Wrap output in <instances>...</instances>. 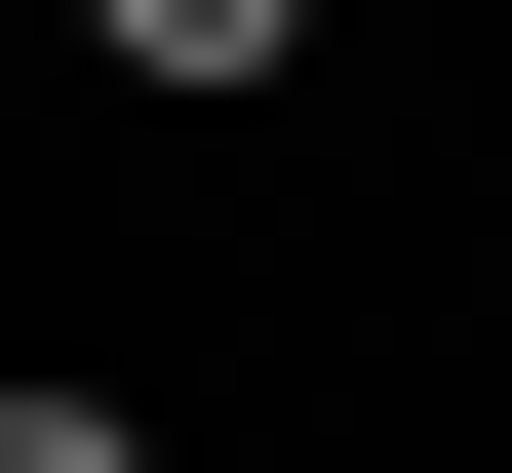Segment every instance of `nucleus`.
Here are the masks:
<instances>
[{
    "label": "nucleus",
    "mask_w": 512,
    "mask_h": 473,
    "mask_svg": "<svg viewBox=\"0 0 512 473\" xmlns=\"http://www.w3.org/2000/svg\"><path fill=\"white\" fill-rule=\"evenodd\" d=\"M0 473H158V434H119V395H0Z\"/></svg>",
    "instance_id": "2"
},
{
    "label": "nucleus",
    "mask_w": 512,
    "mask_h": 473,
    "mask_svg": "<svg viewBox=\"0 0 512 473\" xmlns=\"http://www.w3.org/2000/svg\"><path fill=\"white\" fill-rule=\"evenodd\" d=\"M119 79H316V0H79Z\"/></svg>",
    "instance_id": "1"
}]
</instances>
